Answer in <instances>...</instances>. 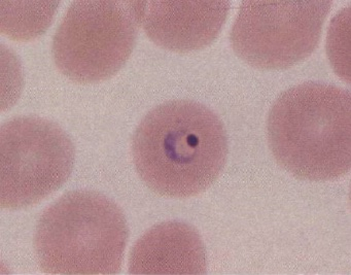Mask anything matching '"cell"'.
Segmentation results:
<instances>
[{"label": "cell", "mask_w": 351, "mask_h": 275, "mask_svg": "<svg viewBox=\"0 0 351 275\" xmlns=\"http://www.w3.org/2000/svg\"><path fill=\"white\" fill-rule=\"evenodd\" d=\"M145 1H73L53 38L57 69L80 84L106 81L128 60L143 21Z\"/></svg>", "instance_id": "cell-4"}, {"label": "cell", "mask_w": 351, "mask_h": 275, "mask_svg": "<svg viewBox=\"0 0 351 275\" xmlns=\"http://www.w3.org/2000/svg\"><path fill=\"white\" fill-rule=\"evenodd\" d=\"M330 1H243L230 34L234 52L256 69H285L317 48Z\"/></svg>", "instance_id": "cell-6"}, {"label": "cell", "mask_w": 351, "mask_h": 275, "mask_svg": "<svg viewBox=\"0 0 351 275\" xmlns=\"http://www.w3.org/2000/svg\"><path fill=\"white\" fill-rule=\"evenodd\" d=\"M350 92L308 82L279 96L269 112L268 143L279 165L324 182L350 170Z\"/></svg>", "instance_id": "cell-2"}, {"label": "cell", "mask_w": 351, "mask_h": 275, "mask_svg": "<svg viewBox=\"0 0 351 275\" xmlns=\"http://www.w3.org/2000/svg\"><path fill=\"white\" fill-rule=\"evenodd\" d=\"M230 1H145L143 25L152 42L178 53L201 50L219 36Z\"/></svg>", "instance_id": "cell-7"}, {"label": "cell", "mask_w": 351, "mask_h": 275, "mask_svg": "<svg viewBox=\"0 0 351 275\" xmlns=\"http://www.w3.org/2000/svg\"><path fill=\"white\" fill-rule=\"evenodd\" d=\"M133 162L154 192L171 198L201 194L226 165L228 137L217 114L191 100L158 106L133 135Z\"/></svg>", "instance_id": "cell-1"}, {"label": "cell", "mask_w": 351, "mask_h": 275, "mask_svg": "<svg viewBox=\"0 0 351 275\" xmlns=\"http://www.w3.org/2000/svg\"><path fill=\"white\" fill-rule=\"evenodd\" d=\"M58 3H1V32L16 40L42 36L50 26Z\"/></svg>", "instance_id": "cell-9"}, {"label": "cell", "mask_w": 351, "mask_h": 275, "mask_svg": "<svg viewBox=\"0 0 351 275\" xmlns=\"http://www.w3.org/2000/svg\"><path fill=\"white\" fill-rule=\"evenodd\" d=\"M1 207L32 206L66 182L75 164V145L55 123L36 117L1 126Z\"/></svg>", "instance_id": "cell-5"}, {"label": "cell", "mask_w": 351, "mask_h": 275, "mask_svg": "<svg viewBox=\"0 0 351 275\" xmlns=\"http://www.w3.org/2000/svg\"><path fill=\"white\" fill-rule=\"evenodd\" d=\"M206 270L202 238L182 222L154 226L137 240L129 256L131 274L201 275Z\"/></svg>", "instance_id": "cell-8"}, {"label": "cell", "mask_w": 351, "mask_h": 275, "mask_svg": "<svg viewBox=\"0 0 351 275\" xmlns=\"http://www.w3.org/2000/svg\"><path fill=\"white\" fill-rule=\"evenodd\" d=\"M128 226L122 209L93 191L66 193L38 219L34 250L48 274L110 275L122 267Z\"/></svg>", "instance_id": "cell-3"}]
</instances>
